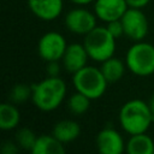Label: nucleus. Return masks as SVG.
<instances>
[{
  "label": "nucleus",
  "mask_w": 154,
  "mask_h": 154,
  "mask_svg": "<svg viewBox=\"0 0 154 154\" xmlns=\"http://www.w3.org/2000/svg\"><path fill=\"white\" fill-rule=\"evenodd\" d=\"M126 152L129 154H153L154 142L146 132L131 135L126 143Z\"/></svg>",
  "instance_id": "15"
},
{
  "label": "nucleus",
  "mask_w": 154,
  "mask_h": 154,
  "mask_svg": "<svg viewBox=\"0 0 154 154\" xmlns=\"http://www.w3.org/2000/svg\"><path fill=\"white\" fill-rule=\"evenodd\" d=\"M53 136H55L60 142L69 143L76 140L81 134V128L77 122L71 119H64L58 122L52 131Z\"/></svg>",
  "instance_id": "14"
},
{
  "label": "nucleus",
  "mask_w": 154,
  "mask_h": 154,
  "mask_svg": "<svg viewBox=\"0 0 154 154\" xmlns=\"http://www.w3.org/2000/svg\"><path fill=\"white\" fill-rule=\"evenodd\" d=\"M154 116L148 106V102H144L140 99H134L125 102L119 111V123L125 132L129 135H136L146 132Z\"/></svg>",
  "instance_id": "2"
},
{
  "label": "nucleus",
  "mask_w": 154,
  "mask_h": 154,
  "mask_svg": "<svg viewBox=\"0 0 154 154\" xmlns=\"http://www.w3.org/2000/svg\"><path fill=\"white\" fill-rule=\"evenodd\" d=\"M126 67L136 76H149L154 73V46L136 41L126 52Z\"/></svg>",
  "instance_id": "5"
},
{
  "label": "nucleus",
  "mask_w": 154,
  "mask_h": 154,
  "mask_svg": "<svg viewBox=\"0 0 154 154\" xmlns=\"http://www.w3.org/2000/svg\"><path fill=\"white\" fill-rule=\"evenodd\" d=\"M96 147L101 154H120L124 150V140L117 130L105 128L96 136Z\"/></svg>",
  "instance_id": "10"
},
{
  "label": "nucleus",
  "mask_w": 154,
  "mask_h": 154,
  "mask_svg": "<svg viewBox=\"0 0 154 154\" xmlns=\"http://www.w3.org/2000/svg\"><path fill=\"white\" fill-rule=\"evenodd\" d=\"M107 30L111 32V35L117 40L118 37H120L122 35H124V26L122 23V19H116V20H111L107 23L106 25Z\"/></svg>",
  "instance_id": "21"
},
{
  "label": "nucleus",
  "mask_w": 154,
  "mask_h": 154,
  "mask_svg": "<svg viewBox=\"0 0 154 154\" xmlns=\"http://www.w3.org/2000/svg\"><path fill=\"white\" fill-rule=\"evenodd\" d=\"M20 120V113L18 108L10 102H4L0 105V129L12 130L18 126Z\"/></svg>",
  "instance_id": "16"
},
{
  "label": "nucleus",
  "mask_w": 154,
  "mask_h": 154,
  "mask_svg": "<svg viewBox=\"0 0 154 154\" xmlns=\"http://www.w3.org/2000/svg\"><path fill=\"white\" fill-rule=\"evenodd\" d=\"M31 94H32L31 85H28L24 83H18L12 87V89L8 94V99L13 103H23L29 97L31 99Z\"/></svg>",
  "instance_id": "19"
},
{
  "label": "nucleus",
  "mask_w": 154,
  "mask_h": 154,
  "mask_svg": "<svg viewBox=\"0 0 154 154\" xmlns=\"http://www.w3.org/2000/svg\"><path fill=\"white\" fill-rule=\"evenodd\" d=\"M148 106H149V108H150V111H152V113L154 116V94L150 96V99L148 101Z\"/></svg>",
  "instance_id": "26"
},
{
  "label": "nucleus",
  "mask_w": 154,
  "mask_h": 154,
  "mask_svg": "<svg viewBox=\"0 0 154 154\" xmlns=\"http://www.w3.org/2000/svg\"><path fill=\"white\" fill-rule=\"evenodd\" d=\"M36 140H37V136L29 128H22L16 132V142L19 146V148L31 152Z\"/></svg>",
  "instance_id": "20"
},
{
  "label": "nucleus",
  "mask_w": 154,
  "mask_h": 154,
  "mask_svg": "<svg viewBox=\"0 0 154 154\" xmlns=\"http://www.w3.org/2000/svg\"><path fill=\"white\" fill-rule=\"evenodd\" d=\"M32 103L43 112L57 109L65 99L66 84L60 77H46L41 82L32 84Z\"/></svg>",
  "instance_id": "1"
},
{
  "label": "nucleus",
  "mask_w": 154,
  "mask_h": 154,
  "mask_svg": "<svg viewBox=\"0 0 154 154\" xmlns=\"http://www.w3.org/2000/svg\"><path fill=\"white\" fill-rule=\"evenodd\" d=\"M66 47V40L60 32L48 31L38 40L37 52L45 61H54L63 58Z\"/></svg>",
  "instance_id": "6"
},
{
  "label": "nucleus",
  "mask_w": 154,
  "mask_h": 154,
  "mask_svg": "<svg viewBox=\"0 0 154 154\" xmlns=\"http://www.w3.org/2000/svg\"><path fill=\"white\" fill-rule=\"evenodd\" d=\"M18 149H19V146L17 144V142L13 143V142L7 141V142H5V143L2 144V147H1V153H2V154H16V153L18 152Z\"/></svg>",
  "instance_id": "23"
},
{
  "label": "nucleus",
  "mask_w": 154,
  "mask_h": 154,
  "mask_svg": "<svg viewBox=\"0 0 154 154\" xmlns=\"http://www.w3.org/2000/svg\"><path fill=\"white\" fill-rule=\"evenodd\" d=\"M153 154H154V153H153Z\"/></svg>",
  "instance_id": "27"
},
{
  "label": "nucleus",
  "mask_w": 154,
  "mask_h": 154,
  "mask_svg": "<svg viewBox=\"0 0 154 154\" xmlns=\"http://www.w3.org/2000/svg\"><path fill=\"white\" fill-rule=\"evenodd\" d=\"M149 1L150 0H126V4L132 8H143L149 4Z\"/></svg>",
  "instance_id": "24"
},
{
  "label": "nucleus",
  "mask_w": 154,
  "mask_h": 154,
  "mask_svg": "<svg viewBox=\"0 0 154 154\" xmlns=\"http://www.w3.org/2000/svg\"><path fill=\"white\" fill-rule=\"evenodd\" d=\"M90 101L91 100L88 96H85L84 94H82L79 91H76L75 94H72L70 96L69 102H67V107L72 114L81 116L88 111V108L90 106Z\"/></svg>",
  "instance_id": "18"
},
{
  "label": "nucleus",
  "mask_w": 154,
  "mask_h": 154,
  "mask_svg": "<svg viewBox=\"0 0 154 154\" xmlns=\"http://www.w3.org/2000/svg\"><path fill=\"white\" fill-rule=\"evenodd\" d=\"M71 2L76 4V5H79V6H83V5H88L90 2H94L95 0H70Z\"/></svg>",
  "instance_id": "25"
},
{
  "label": "nucleus",
  "mask_w": 154,
  "mask_h": 154,
  "mask_svg": "<svg viewBox=\"0 0 154 154\" xmlns=\"http://www.w3.org/2000/svg\"><path fill=\"white\" fill-rule=\"evenodd\" d=\"M59 60H54V61H47V66H46V72L48 76L51 77H57L60 73V65L58 63Z\"/></svg>",
  "instance_id": "22"
},
{
  "label": "nucleus",
  "mask_w": 154,
  "mask_h": 154,
  "mask_svg": "<svg viewBox=\"0 0 154 154\" xmlns=\"http://www.w3.org/2000/svg\"><path fill=\"white\" fill-rule=\"evenodd\" d=\"M30 11L42 20H53L63 11V0H28Z\"/></svg>",
  "instance_id": "12"
},
{
  "label": "nucleus",
  "mask_w": 154,
  "mask_h": 154,
  "mask_svg": "<svg viewBox=\"0 0 154 154\" xmlns=\"http://www.w3.org/2000/svg\"><path fill=\"white\" fill-rule=\"evenodd\" d=\"M89 55L83 43H71L66 47V51L61 58L63 66L66 71L75 73L78 70L87 66Z\"/></svg>",
  "instance_id": "11"
},
{
  "label": "nucleus",
  "mask_w": 154,
  "mask_h": 154,
  "mask_svg": "<svg viewBox=\"0 0 154 154\" xmlns=\"http://www.w3.org/2000/svg\"><path fill=\"white\" fill-rule=\"evenodd\" d=\"M65 25L73 34L87 35L96 26V14L83 7L72 8L65 16Z\"/></svg>",
  "instance_id": "8"
},
{
  "label": "nucleus",
  "mask_w": 154,
  "mask_h": 154,
  "mask_svg": "<svg viewBox=\"0 0 154 154\" xmlns=\"http://www.w3.org/2000/svg\"><path fill=\"white\" fill-rule=\"evenodd\" d=\"M72 75V84L76 91L84 94L90 100L99 99L105 94L108 82L100 69L87 65Z\"/></svg>",
  "instance_id": "4"
},
{
  "label": "nucleus",
  "mask_w": 154,
  "mask_h": 154,
  "mask_svg": "<svg viewBox=\"0 0 154 154\" xmlns=\"http://www.w3.org/2000/svg\"><path fill=\"white\" fill-rule=\"evenodd\" d=\"M83 45L89 58L99 63L113 57L116 52V38L106 26H95L91 31L84 35Z\"/></svg>",
  "instance_id": "3"
},
{
  "label": "nucleus",
  "mask_w": 154,
  "mask_h": 154,
  "mask_svg": "<svg viewBox=\"0 0 154 154\" xmlns=\"http://www.w3.org/2000/svg\"><path fill=\"white\" fill-rule=\"evenodd\" d=\"M100 70L103 73V76L107 79V82L108 83H113V82L119 81L124 76L125 65H124V63L120 59L111 57L107 60L101 63Z\"/></svg>",
  "instance_id": "17"
},
{
  "label": "nucleus",
  "mask_w": 154,
  "mask_h": 154,
  "mask_svg": "<svg viewBox=\"0 0 154 154\" xmlns=\"http://www.w3.org/2000/svg\"><path fill=\"white\" fill-rule=\"evenodd\" d=\"M124 26V35L132 41H142L148 34V20L141 8L129 7L120 18Z\"/></svg>",
  "instance_id": "7"
},
{
  "label": "nucleus",
  "mask_w": 154,
  "mask_h": 154,
  "mask_svg": "<svg viewBox=\"0 0 154 154\" xmlns=\"http://www.w3.org/2000/svg\"><path fill=\"white\" fill-rule=\"evenodd\" d=\"M32 154H64L65 148L64 143L60 142L55 136L52 135H41L37 136L35 146L31 149Z\"/></svg>",
  "instance_id": "13"
},
{
  "label": "nucleus",
  "mask_w": 154,
  "mask_h": 154,
  "mask_svg": "<svg viewBox=\"0 0 154 154\" xmlns=\"http://www.w3.org/2000/svg\"><path fill=\"white\" fill-rule=\"evenodd\" d=\"M129 8L126 0H95L94 12L102 22H111L120 19Z\"/></svg>",
  "instance_id": "9"
}]
</instances>
